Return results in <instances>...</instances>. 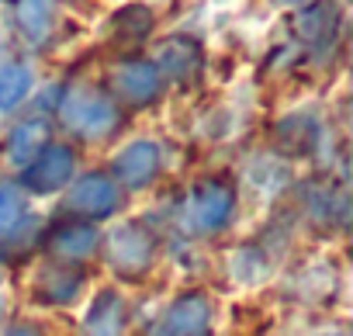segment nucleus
Here are the masks:
<instances>
[{"mask_svg":"<svg viewBox=\"0 0 353 336\" xmlns=\"http://www.w3.org/2000/svg\"><path fill=\"white\" fill-rule=\"evenodd\" d=\"M236 208H239L236 184L225 177H205L188 191V198L181 205V229L191 236H201V239L219 236L232 226Z\"/></svg>","mask_w":353,"mask_h":336,"instance_id":"f257e3e1","label":"nucleus"},{"mask_svg":"<svg viewBox=\"0 0 353 336\" xmlns=\"http://www.w3.org/2000/svg\"><path fill=\"white\" fill-rule=\"evenodd\" d=\"M59 118H63V125H66L77 139H83V142H104V139H111V135L121 128V111H118V104H114L104 90L87 87V83L70 87V90L59 97Z\"/></svg>","mask_w":353,"mask_h":336,"instance_id":"f03ea898","label":"nucleus"},{"mask_svg":"<svg viewBox=\"0 0 353 336\" xmlns=\"http://www.w3.org/2000/svg\"><path fill=\"white\" fill-rule=\"evenodd\" d=\"M101 250L108 267L125 281H142L156 264V236L139 219H125L111 226V233L101 236Z\"/></svg>","mask_w":353,"mask_h":336,"instance_id":"7ed1b4c3","label":"nucleus"},{"mask_svg":"<svg viewBox=\"0 0 353 336\" xmlns=\"http://www.w3.org/2000/svg\"><path fill=\"white\" fill-rule=\"evenodd\" d=\"M121 201H125V191L118 188V181L111 174H83L77 181H70L66 188V215L70 219H80V222H108L121 212Z\"/></svg>","mask_w":353,"mask_h":336,"instance_id":"20e7f679","label":"nucleus"},{"mask_svg":"<svg viewBox=\"0 0 353 336\" xmlns=\"http://www.w3.org/2000/svg\"><path fill=\"white\" fill-rule=\"evenodd\" d=\"M77 174V152L66 142H49L18 177L25 195H59Z\"/></svg>","mask_w":353,"mask_h":336,"instance_id":"39448f33","label":"nucleus"},{"mask_svg":"<svg viewBox=\"0 0 353 336\" xmlns=\"http://www.w3.org/2000/svg\"><path fill=\"white\" fill-rule=\"evenodd\" d=\"M159 174H163V149L152 139H132L128 146H121L111 170L121 191H149L159 181Z\"/></svg>","mask_w":353,"mask_h":336,"instance_id":"423d86ee","label":"nucleus"},{"mask_svg":"<svg viewBox=\"0 0 353 336\" xmlns=\"http://www.w3.org/2000/svg\"><path fill=\"white\" fill-rule=\"evenodd\" d=\"M152 336H212V302L201 291L176 295L156 319Z\"/></svg>","mask_w":353,"mask_h":336,"instance_id":"0eeeda50","label":"nucleus"},{"mask_svg":"<svg viewBox=\"0 0 353 336\" xmlns=\"http://www.w3.org/2000/svg\"><path fill=\"white\" fill-rule=\"evenodd\" d=\"M46 250L52 253V260L59 264H83L101 250V233L90 222L80 219H56L46 233Z\"/></svg>","mask_w":353,"mask_h":336,"instance_id":"6e6552de","label":"nucleus"},{"mask_svg":"<svg viewBox=\"0 0 353 336\" xmlns=\"http://www.w3.org/2000/svg\"><path fill=\"white\" fill-rule=\"evenodd\" d=\"M111 87H114V94H118L125 104L145 108V104H152V101L159 97L163 77H159V70H156L149 59H128V63L114 66Z\"/></svg>","mask_w":353,"mask_h":336,"instance_id":"1a4fd4ad","label":"nucleus"},{"mask_svg":"<svg viewBox=\"0 0 353 336\" xmlns=\"http://www.w3.org/2000/svg\"><path fill=\"white\" fill-rule=\"evenodd\" d=\"M35 226V212L18 181H0V250L21 246Z\"/></svg>","mask_w":353,"mask_h":336,"instance_id":"9d476101","label":"nucleus"},{"mask_svg":"<svg viewBox=\"0 0 353 336\" xmlns=\"http://www.w3.org/2000/svg\"><path fill=\"white\" fill-rule=\"evenodd\" d=\"M32 291L42 305H73L83 295V270L77 264H59L56 260L52 267L39 270Z\"/></svg>","mask_w":353,"mask_h":336,"instance_id":"9b49d317","label":"nucleus"},{"mask_svg":"<svg viewBox=\"0 0 353 336\" xmlns=\"http://www.w3.org/2000/svg\"><path fill=\"white\" fill-rule=\"evenodd\" d=\"M152 66L159 70V77H170V80H191L198 70H201V46L188 35H173V39H163L159 49H156V59Z\"/></svg>","mask_w":353,"mask_h":336,"instance_id":"f8f14e48","label":"nucleus"},{"mask_svg":"<svg viewBox=\"0 0 353 336\" xmlns=\"http://www.w3.org/2000/svg\"><path fill=\"white\" fill-rule=\"evenodd\" d=\"M128 329V305L118 291H97L83 315V336H125Z\"/></svg>","mask_w":353,"mask_h":336,"instance_id":"ddd939ff","label":"nucleus"},{"mask_svg":"<svg viewBox=\"0 0 353 336\" xmlns=\"http://www.w3.org/2000/svg\"><path fill=\"white\" fill-rule=\"evenodd\" d=\"M49 121L46 118H25L21 125H14V132L8 135V146H4V156L11 166L25 170V166L49 146Z\"/></svg>","mask_w":353,"mask_h":336,"instance_id":"4468645a","label":"nucleus"},{"mask_svg":"<svg viewBox=\"0 0 353 336\" xmlns=\"http://www.w3.org/2000/svg\"><path fill=\"white\" fill-rule=\"evenodd\" d=\"M56 14H59V0H14L18 32H21L32 46H42V42L52 35Z\"/></svg>","mask_w":353,"mask_h":336,"instance_id":"2eb2a0df","label":"nucleus"},{"mask_svg":"<svg viewBox=\"0 0 353 336\" xmlns=\"http://www.w3.org/2000/svg\"><path fill=\"white\" fill-rule=\"evenodd\" d=\"M35 90V70L21 59L0 63V111H18Z\"/></svg>","mask_w":353,"mask_h":336,"instance_id":"dca6fc26","label":"nucleus"},{"mask_svg":"<svg viewBox=\"0 0 353 336\" xmlns=\"http://www.w3.org/2000/svg\"><path fill=\"white\" fill-rule=\"evenodd\" d=\"M332 11L329 8H305L298 14V35L305 42H325L332 35Z\"/></svg>","mask_w":353,"mask_h":336,"instance_id":"f3484780","label":"nucleus"},{"mask_svg":"<svg viewBox=\"0 0 353 336\" xmlns=\"http://www.w3.org/2000/svg\"><path fill=\"white\" fill-rule=\"evenodd\" d=\"M0 336H46V333L39 326H32V322H11V326L0 329Z\"/></svg>","mask_w":353,"mask_h":336,"instance_id":"a211bd4d","label":"nucleus"},{"mask_svg":"<svg viewBox=\"0 0 353 336\" xmlns=\"http://www.w3.org/2000/svg\"><path fill=\"white\" fill-rule=\"evenodd\" d=\"M277 4H284V8H301L305 0H277Z\"/></svg>","mask_w":353,"mask_h":336,"instance_id":"6ab92c4d","label":"nucleus"},{"mask_svg":"<svg viewBox=\"0 0 353 336\" xmlns=\"http://www.w3.org/2000/svg\"><path fill=\"white\" fill-rule=\"evenodd\" d=\"M325 336H343V333H325Z\"/></svg>","mask_w":353,"mask_h":336,"instance_id":"aec40b11","label":"nucleus"}]
</instances>
